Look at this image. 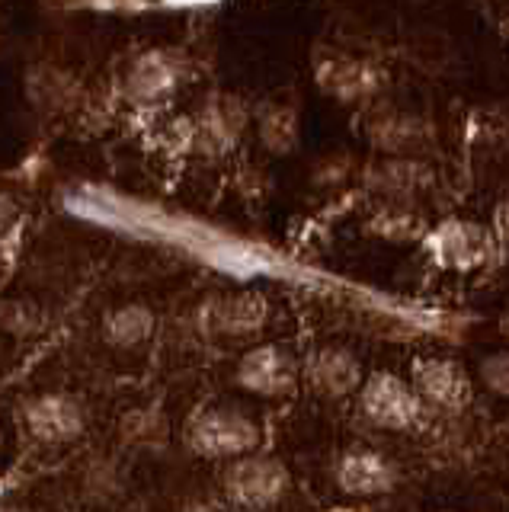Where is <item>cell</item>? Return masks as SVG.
Returning <instances> with one entry per match:
<instances>
[{
  "label": "cell",
  "mask_w": 509,
  "mask_h": 512,
  "mask_svg": "<svg viewBox=\"0 0 509 512\" xmlns=\"http://www.w3.org/2000/svg\"><path fill=\"white\" fill-rule=\"evenodd\" d=\"M247 125H250V109L241 96L215 93L196 112L193 151L202 157H225L241 144Z\"/></svg>",
  "instance_id": "8"
},
{
  "label": "cell",
  "mask_w": 509,
  "mask_h": 512,
  "mask_svg": "<svg viewBox=\"0 0 509 512\" xmlns=\"http://www.w3.org/2000/svg\"><path fill=\"white\" fill-rule=\"evenodd\" d=\"M0 512H33V509H26V506H0Z\"/></svg>",
  "instance_id": "22"
},
{
  "label": "cell",
  "mask_w": 509,
  "mask_h": 512,
  "mask_svg": "<svg viewBox=\"0 0 509 512\" xmlns=\"http://www.w3.org/2000/svg\"><path fill=\"white\" fill-rule=\"evenodd\" d=\"M401 471L397 464L385 455L375 452V448H346V452L333 461V484L343 496H353V500H375V496H385L397 487Z\"/></svg>",
  "instance_id": "11"
},
{
  "label": "cell",
  "mask_w": 509,
  "mask_h": 512,
  "mask_svg": "<svg viewBox=\"0 0 509 512\" xmlns=\"http://www.w3.org/2000/svg\"><path fill=\"white\" fill-rule=\"evenodd\" d=\"M410 388L417 391L423 410H436L445 416L465 413L474 400V381L468 368L445 356H429L413 365Z\"/></svg>",
  "instance_id": "7"
},
{
  "label": "cell",
  "mask_w": 509,
  "mask_h": 512,
  "mask_svg": "<svg viewBox=\"0 0 509 512\" xmlns=\"http://www.w3.org/2000/svg\"><path fill=\"white\" fill-rule=\"evenodd\" d=\"M365 138L381 157H417L433 144V128L413 112L372 103L365 116Z\"/></svg>",
  "instance_id": "9"
},
{
  "label": "cell",
  "mask_w": 509,
  "mask_h": 512,
  "mask_svg": "<svg viewBox=\"0 0 509 512\" xmlns=\"http://www.w3.org/2000/svg\"><path fill=\"white\" fill-rule=\"evenodd\" d=\"M417 228H420V221L413 218L404 205H388L385 212L372 221V231L388 237V240H410V237L420 234Z\"/></svg>",
  "instance_id": "19"
},
{
  "label": "cell",
  "mask_w": 509,
  "mask_h": 512,
  "mask_svg": "<svg viewBox=\"0 0 509 512\" xmlns=\"http://www.w3.org/2000/svg\"><path fill=\"white\" fill-rule=\"evenodd\" d=\"M359 413L362 420L385 429V432H410L423 423V404L410 381L394 372H372L365 375L359 388Z\"/></svg>",
  "instance_id": "3"
},
{
  "label": "cell",
  "mask_w": 509,
  "mask_h": 512,
  "mask_svg": "<svg viewBox=\"0 0 509 512\" xmlns=\"http://www.w3.org/2000/svg\"><path fill=\"white\" fill-rule=\"evenodd\" d=\"M0 448H4V426H0Z\"/></svg>",
  "instance_id": "24"
},
{
  "label": "cell",
  "mask_w": 509,
  "mask_h": 512,
  "mask_svg": "<svg viewBox=\"0 0 509 512\" xmlns=\"http://www.w3.org/2000/svg\"><path fill=\"white\" fill-rule=\"evenodd\" d=\"M314 80L327 96H333L343 106L356 103H378L385 90V71L375 61L343 52H327L314 61Z\"/></svg>",
  "instance_id": "6"
},
{
  "label": "cell",
  "mask_w": 509,
  "mask_h": 512,
  "mask_svg": "<svg viewBox=\"0 0 509 512\" xmlns=\"http://www.w3.org/2000/svg\"><path fill=\"white\" fill-rule=\"evenodd\" d=\"M157 330V317L145 301H125L103 314L100 333L113 349H138L145 346Z\"/></svg>",
  "instance_id": "16"
},
{
  "label": "cell",
  "mask_w": 509,
  "mask_h": 512,
  "mask_svg": "<svg viewBox=\"0 0 509 512\" xmlns=\"http://www.w3.org/2000/svg\"><path fill=\"white\" fill-rule=\"evenodd\" d=\"M0 352H4V343H0Z\"/></svg>",
  "instance_id": "26"
},
{
  "label": "cell",
  "mask_w": 509,
  "mask_h": 512,
  "mask_svg": "<svg viewBox=\"0 0 509 512\" xmlns=\"http://www.w3.org/2000/svg\"><path fill=\"white\" fill-rule=\"evenodd\" d=\"M42 324V314L33 301H0V330L7 333H36Z\"/></svg>",
  "instance_id": "18"
},
{
  "label": "cell",
  "mask_w": 509,
  "mask_h": 512,
  "mask_svg": "<svg viewBox=\"0 0 509 512\" xmlns=\"http://www.w3.org/2000/svg\"><path fill=\"white\" fill-rule=\"evenodd\" d=\"M503 333H506V336H509V317H506V320H503Z\"/></svg>",
  "instance_id": "23"
},
{
  "label": "cell",
  "mask_w": 509,
  "mask_h": 512,
  "mask_svg": "<svg viewBox=\"0 0 509 512\" xmlns=\"http://www.w3.org/2000/svg\"><path fill=\"white\" fill-rule=\"evenodd\" d=\"M426 244L433 250V260L442 263L445 269H458V272H471L490 263L493 250V234L477 221L465 218H449L442 221L436 231L426 234Z\"/></svg>",
  "instance_id": "12"
},
{
  "label": "cell",
  "mask_w": 509,
  "mask_h": 512,
  "mask_svg": "<svg viewBox=\"0 0 509 512\" xmlns=\"http://www.w3.org/2000/svg\"><path fill=\"white\" fill-rule=\"evenodd\" d=\"M365 183L391 205H404L433 183V170L417 157H381L365 170Z\"/></svg>",
  "instance_id": "15"
},
{
  "label": "cell",
  "mask_w": 509,
  "mask_h": 512,
  "mask_svg": "<svg viewBox=\"0 0 509 512\" xmlns=\"http://www.w3.org/2000/svg\"><path fill=\"white\" fill-rule=\"evenodd\" d=\"M301 381H305L317 397L343 400V397L359 394L365 381V368L353 349L327 343V346H317L311 356L301 362Z\"/></svg>",
  "instance_id": "13"
},
{
  "label": "cell",
  "mask_w": 509,
  "mask_h": 512,
  "mask_svg": "<svg viewBox=\"0 0 509 512\" xmlns=\"http://www.w3.org/2000/svg\"><path fill=\"white\" fill-rule=\"evenodd\" d=\"M439 512H452V509H439Z\"/></svg>",
  "instance_id": "25"
},
{
  "label": "cell",
  "mask_w": 509,
  "mask_h": 512,
  "mask_svg": "<svg viewBox=\"0 0 509 512\" xmlns=\"http://www.w3.org/2000/svg\"><path fill=\"white\" fill-rule=\"evenodd\" d=\"M221 487H225V500L231 506L244 512H266L285 500V493L292 487V474L276 455L253 452L228 461Z\"/></svg>",
  "instance_id": "2"
},
{
  "label": "cell",
  "mask_w": 509,
  "mask_h": 512,
  "mask_svg": "<svg viewBox=\"0 0 509 512\" xmlns=\"http://www.w3.org/2000/svg\"><path fill=\"white\" fill-rule=\"evenodd\" d=\"M186 448L209 461H237L260 452L263 429L237 404H209L189 416L183 429Z\"/></svg>",
  "instance_id": "1"
},
{
  "label": "cell",
  "mask_w": 509,
  "mask_h": 512,
  "mask_svg": "<svg viewBox=\"0 0 509 512\" xmlns=\"http://www.w3.org/2000/svg\"><path fill=\"white\" fill-rule=\"evenodd\" d=\"M17 199L7 196V192H0V237H4L10 228H13V221H17Z\"/></svg>",
  "instance_id": "21"
},
{
  "label": "cell",
  "mask_w": 509,
  "mask_h": 512,
  "mask_svg": "<svg viewBox=\"0 0 509 512\" xmlns=\"http://www.w3.org/2000/svg\"><path fill=\"white\" fill-rule=\"evenodd\" d=\"M250 122L257 128V135L263 141V148L276 157H285L298 148L301 141V119L298 109L292 103L266 100L250 112Z\"/></svg>",
  "instance_id": "17"
},
{
  "label": "cell",
  "mask_w": 509,
  "mask_h": 512,
  "mask_svg": "<svg viewBox=\"0 0 509 512\" xmlns=\"http://www.w3.org/2000/svg\"><path fill=\"white\" fill-rule=\"evenodd\" d=\"M301 381V365L289 349L279 343L250 346L234 365V384L253 397L279 400L289 397Z\"/></svg>",
  "instance_id": "5"
},
{
  "label": "cell",
  "mask_w": 509,
  "mask_h": 512,
  "mask_svg": "<svg viewBox=\"0 0 509 512\" xmlns=\"http://www.w3.org/2000/svg\"><path fill=\"white\" fill-rule=\"evenodd\" d=\"M477 378H481V384L490 394L509 400V349L484 356L481 365H477Z\"/></svg>",
  "instance_id": "20"
},
{
  "label": "cell",
  "mask_w": 509,
  "mask_h": 512,
  "mask_svg": "<svg viewBox=\"0 0 509 512\" xmlns=\"http://www.w3.org/2000/svg\"><path fill=\"white\" fill-rule=\"evenodd\" d=\"M23 426L42 445L77 442L87 429V413L81 400L61 391H45L23 404Z\"/></svg>",
  "instance_id": "10"
},
{
  "label": "cell",
  "mask_w": 509,
  "mask_h": 512,
  "mask_svg": "<svg viewBox=\"0 0 509 512\" xmlns=\"http://www.w3.org/2000/svg\"><path fill=\"white\" fill-rule=\"evenodd\" d=\"M183 84V58L170 48H148L125 71V100L135 106H161Z\"/></svg>",
  "instance_id": "14"
},
{
  "label": "cell",
  "mask_w": 509,
  "mask_h": 512,
  "mask_svg": "<svg viewBox=\"0 0 509 512\" xmlns=\"http://www.w3.org/2000/svg\"><path fill=\"white\" fill-rule=\"evenodd\" d=\"M273 304L257 288H241V292H221L202 301L199 308V327L212 336L225 340H250L260 336L269 324Z\"/></svg>",
  "instance_id": "4"
}]
</instances>
